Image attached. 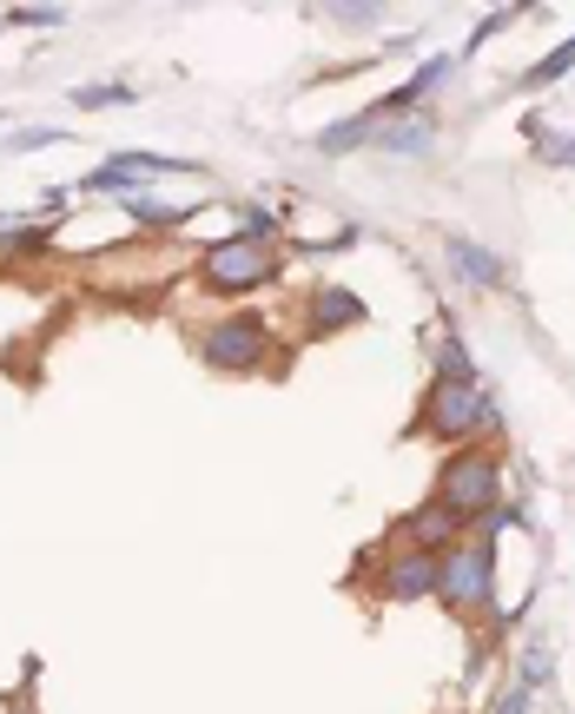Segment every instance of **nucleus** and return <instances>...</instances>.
I'll use <instances>...</instances> for the list:
<instances>
[{
	"instance_id": "nucleus-1",
	"label": "nucleus",
	"mask_w": 575,
	"mask_h": 714,
	"mask_svg": "<svg viewBox=\"0 0 575 714\" xmlns=\"http://www.w3.org/2000/svg\"><path fill=\"white\" fill-rule=\"evenodd\" d=\"M437 503L457 510L463 523H497L503 510V469L497 456H476V450H457L437 476Z\"/></svg>"
},
{
	"instance_id": "nucleus-2",
	"label": "nucleus",
	"mask_w": 575,
	"mask_h": 714,
	"mask_svg": "<svg viewBox=\"0 0 575 714\" xmlns=\"http://www.w3.org/2000/svg\"><path fill=\"white\" fill-rule=\"evenodd\" d=\"M437 596L450 609H489V602H497V542H489V536L450 542L437 555Z\"/></svg>"
},
{
	"instance_id": "nucleus-3",
	"label": "nucleus",
	"mask_w": 575,
	"mask_h": 714,
	"mask_svg": "<svg viewBox=\"0 0 575 714\" xmlns=\"http://www.w3.org/2000/svg\"><path fill=\"white\" fill-rule=\"evenodd\" d=\"M424 424H430V437H443V443L476 437V430L489 424V390H483V377H430V390H424Z\"/></svg>"
},
{
	"instance_id": "nucleus-4",
	"label": "nucleus",
	"mask_w": 575,
	"mask_h": 714,
	"mask_svg": "<svg viewBox=\"0 0 575 714\" xmlns=\"http://www.w3.org/2000/svg\"><path fill=\"white\" fill-rule=\"evenodd\" d=\"M199 278L225 298H245V291L278 278V259H272V246H259V238H218V246L199 259Z\"/></svg>"
},
{
	"instance_id": "nucleus-5",
	"label": "nucleus",
	"mask_w": 575,
	"mask_h": 714,
	"mask_svg": "<svg viewBox=\"0 0 575 714\" xmlns=\"http://www.w3.org/2000/svg\"><path fill=\"white\" fill-rule=\"evenodd\" d=\"M173 173H199L192 159H159V152H113L100 159V166L87 173V192H139V186H159V179H173Z\"/></svg>"
},
{
	"instance_id": "nucleus-6",
	"label": "nucleus",
	"mask_w": 575,
	"mask_h": 714,
	"mask_svg": "<svg viewBox=\"0 0 575 714\" xmlns=\"http://www.w3.org/2000/svg\"><path fill=\"white\" fill-rule=\"evenodd\" d=\"M205 364L212 371H259L265 351H272V331H265V317H225V325L205 331Z\"/></svg>"
},
{
	"instance_id": "nucleus-7",
	"label": "nucleus",
	"mask_w": 575,
	"mask_h": 714,
	"mask_svg": "<svg viewBox=\"0 0 575 714\" xmlns=\"http://www.w3.org/2000/svg\"><path fill=\"white\" fill-rule=\"evenodd\" d=\"M424 596H437V555L397 549V563L384 569V602H424Z\"/></svg>"
},
{
	"instance_id": "nucleus-8",
	"label": "nucleus",
	"mask_w": 575,
	"mask_h": 714,
	"mask_svg": "<svg viewBox=\"0 0 575 714\" xmlns=\"http://www.w3.org/2000/svg\"><path fill=\"white\" fill-rule=\"evenodd\" d=\"M403 536L417 542L424 555H443L450 542H463V516H457V510H443V503L430 497L424 510H410V516H403Z\"/></svg>"
},
{
	"instance_id": "nucleus-9",
	"label": "nucleus",
	"mask_w": 575,
	"mask_h": 714,
	"mask_svg": "<svg viewBox=\"0 0 575 714\" xmlns=\"http://www.w3.org/2000/svg\"><path fill=\"white\" fill-rule=\"evenodd\" d=\"M311 338H332V331H351V325H364V298H351L345 285H317V298H311Z\"/></svg>"
},
{
	"instance_id": "nucleus-10",
	"label": "nucleus",
	"mask_w": 575,
	"mask_h": 714,
	"mask_svg": "<svg viewBox=\"0 0 575 714\" xmlns=\"http://www.w3.org/2000/svg\"><path fill=\"white\" fill-rule=\"evenodd\" d=\"M450 272L463 278V285H476V291H489V285H503V265H497V252H483V246H470V238H457L450 231Z\"/></svg>"
},
{
	"instance_id": "nucleus-11",
	"label": "nucleus",
	"mask_w": 575,
	"mask_h": 714,
	"mask_svg": "<svg viewBox=\"0 0 575 714\" xmlns=\"http://www.w3.org/2000/svg\"><path fill=\"white\" fill-rule=\"evenodd\" d=\"M377 146H390V152H430L437 146V133H430V113H390L384 120V133H377Z\"/></svg>"
},
{
	"instance_id": "nucleus-12",
	"label": "nucleus",
	"mask_w": 575,
	"mask_h": 714,
	"mask_svg": "<svg viewBox=\"0 0 575 714\" xmlns=\"http://www.w3.org/2000/svg\"><path fill=\"white\" fill-rule=\"evenodd\" d=\"M568 66H575V40H562V47L549 53V60H536V66L523 73V87H549V79H562Z\"/></svg>"
},
{
	"instance_id": "nucleus-13",
	"label": "nucleus",
	"mask_w": 575,
	"mask_h": 714,
	"mask_svg": "<svg viewBox=\"0 0 575 714\" xmlns=\"http://www.w3.org/2000/svg\"><path fill=\"white\" fill-rule=\"evenodd\" d=\"M529 146H536L542 159H568V166H575V139H562V133H549V126H536V120H529Z\"/></svg>"
},
{
	"instance_id": "nucleus-14",
	"label": "nucleus",
	"mask_w": 575,
	"mask_h": 714,
	"mask_svg": "<svg viewBox=\"0 0 575 714\" xmlns=\"http://www.w3.org/2000/svg\"><path fill=\"white\" fill-rule=\"evenodd\" d=\"M73 100L79 107H120V100H133V87H79Z\"/></svg>"
},
{
	"instance_id": "nucleus-15",
	"label": "nucleus",
	"mask_w": 575,
	"mask_h": 714,
	"mask_svg": "<svg viewBox=\"0 0 575 714\" xmlns=\"http://www.w3.org/2000/svg\"><path fill=\"white\" fill-rule=\"evenodd\" d=\"M8 21H14V27H60L66 14H60V8H14Z\"/></svg>"
},
{
	"instance_id": "nucleus-16",
	"label": "nucleus",
	"mask_w": 575,
	"mask_h": 714,
	"mask_svg": "<svg viewBox=\"0 0 575 714\" xmlns=\"http://www.w3.org/2000/svg\"><path fill=\"white\" fill-rule=\"evenodd\" d=\"M60 139H66V133H47V126H40V133H21V139H8V146L27 152V146H60Z\"/></svg>"
},
{
	"instance_id": "nucleus-17",
	"label": "nucleus",
	"mask_w": 575,
	"mask_h": 714,
	"mask_svg": "<svg viewBox=\"0 0 575 714\" xmlns=\"http://www.w3.org/2000/svg\"><path fill=\"white\" fill-rule=\"evenodd\" d=\"M497 714H523V688H516V694H510V701H503Z\"/></svg>"
}]
</instances>
